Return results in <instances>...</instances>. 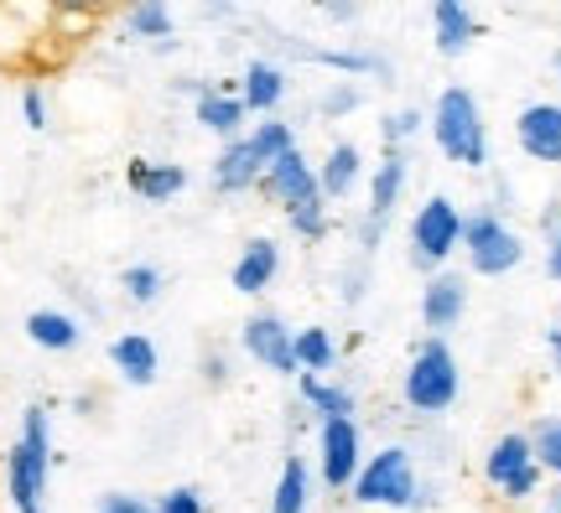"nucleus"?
<instances>
[{
  "label": "nucleus",
  "mask_w": 561,
  "mask_h": 513,
  "mask_svg": "<svg viewBox=\"0 0 561 513\" xmlns=\"http://www.w3.org/2000/svg\"><path fill=\"white\" fill-rule=\"evenodd\" d=\"M458 389H462L458 358H453V348H447V337L432 333L416 348V358H411V369H405V378H401L405 405H411L416 415H442V410H453Z\"/></svg>",
  "instance_id": "1"
},
{
  "label": "nucleus",
  "mask_w": 561,
  "mask_h": 513,
  "mask_svg": "<svg viewBox=\"0 0 561 513\" xmlns=\"http://www.w3.org/2000/svg\"><path fill=\"white\" fill-rule=\"evenodd\" d=\"M47 467H53L47 410H42V405H32V410H26V420H21V441L11 446V462H5V482H11V503H16V513H42Z\"/></svg>",
  "instance_id": "2"
},
{
  "label": "nucleus",
  "mask_w": 561,
  "mask_h": 513,
  "mask_svg": "<svg viewBox=\"0 0 561 513\" xmlns=\"http://www.w3.org/2000/svg\"><path fill=\"white\" fill-rule=\"evenodd\" d=\"M432 136H437L442 156L458 166H483L489 161V130H483L479 100L468 89H442L437 109H432Z\"/></svg>",
  "instance_id": "3"
},
{
  "label": "nucleus",
  "mask_w": 561,
  "mask_h": 513,
  "mask_svg": "<svg viewBox=\"0 0 561 513\" xmlns=\"http://www.w3.org/2000/svg\"><path fill=\"white\" fill-rule=\"evenodd\" d=\"M348 488H354V498H359L364 509H396V513L411 509L421 493L405 446H380V452L359 467V477H354Z\"/></svg>",
  "instance_id": "4"
},
{
  "label": "nucleus",
  "mask_w": 561,
  "mask_h": 513,
  "mask_svg": "<svg viewBox=\"0 0 561 513\" xmlns=\"http://www.w3.org/2000/svg\"><path fill=\"white\" fill-rule=\"evenodd\" d=\"M462 244V213L453 198H426L411 218V259L421 270H442L447 255Z\"/></svg>",
  "instance_id": "5"
},
{
  "label": "nucleus",
  "mask_w": 561,
  "mask_h": 513,
  "mask_svg": "<svg viewBox=\"0 0 561 513\" xmlns=\"http://www.w3.org/2000/svg\"><path fill=\"white\" fill-rule=\"evenodd\" d=\"M462 249H468V265L479 276H510L525 259V244L515 229H504L500 213H473L462 218Z\"/></svg>",
  "instance_id": "6"
},
{
  "label": "nucleus",
  "mask_w": 561,
  "mask_h": 513,
  "mask_svg": "<svg viewBox=\"0 0 561 513\" xmlns=\"http://www.w3.org/2000/svg\"><path fill=\"white\" fill-rule=\"evenodd\" d=\"M483 477L500 488L504 498H530L536 488H541V462H536V452H530V435L525 431H510L494 441V452L483 456Z\"/></svg>",
  "instance_id": "7"
},
{
  "label": "nucleus",
  "mask_w": 561,
  "mask_h": 513,
  "mask_svg": "<svg viewBox=\"0 0 561 513\" xmlns=\"http://www.w3.org/2000/svg\"><path fill=\"white\" fill-rule=\"evenodd\" d=\"M318 467L328 488H348L364 467V431L354 415H328L318 431Z\"/></svg>",
  "instance_id": "8"
},
{
  "label": "nucleus",
  "mask_w": 561,
  "mask_h": 513,
  "mask_svg": "<svg viewBox=\"0 0 561 513\" xmlns=\"http://www.w3.org/2000/svg\"><path fill=\"white\" fill-rule=\"evenodd\" d=\"M401 193H405V151L401 145H385L380 166H375V182H369V218H364V234H359L369 255L380 249V234H385V223H390V213H396Z\"/></svg>",
  "instance_id": "9"
},
{
  "label": "nucleus",
  "mask_w": 561,
  "mask_h": 513,
  "mask_svg": "<svg viewBox=\"0 0 561 513\" xmlns=\"http://www.w3.org/2000/svg\"><path fill=\"white\" fill-rule=\"evenodd\" d=\"M240 337H244V353L255 358L261 369H271V374H301L297 353H291V327L276 312H255L244 322Z\"/></svg>",
  "instance_id": "10"
},
{
  "label": "nucleus",
  "mask_w": 561,
  "mask_h": 513,
  "mask_svg": "<svg viewBox=\"0 0 561 513\" xmlns=\"http://www.w3.org/2000/svg\"><path fill=\"white\" fill-rule=\"evenodd\" d=\"M261 193L271 202H280V213H286V208H297L301 198H312L322 187H318V172L307 166V156L291 145V151H280V156L261 172Z\"/></svg>",
  "instance_id": "11"
},
{
  "label": "nucleus",
  "mask_w": 561,
  "mask_h": 513,
  "mask_svg": "<svg viewBox=\"0 0 561 513\" xmlns=\"http://www.w3.org/2000/svg\"><path fill=\"white\" fill-rule=\"evenodd\" d=\"M515 140L530 161L561 166V104H525L515 119Z\"/></svg>",
  "instance_id": "12"
},
{
  "label": "nucleus",
  "mask_w": 561,
  "mask_h": 513,
  "mask_svg": "<svg viewBox=\"0 0 561 513\" xmlns=\"http://www.w3.org/2000/svg\"><path fill=\"white\" fill-rule=\"evenodd\" d=\"M462 312H468V285H462V276L432 270L426 291H421V322H426L432 333H447V327L462 322Z\"/></svg>",
  "instance_id": "13"
},
{
  "label": "nucleus",
  "mask_w": 561,
  "mask_h": 513,
  "mask_svg": "<svg viewBox=\"0 0 561 513\" xmlns=\"http://www.w3.org/2000/svg\"><path fill=\"white\" fill-rule=\"evenodd\" d=\"M261 172H265V161L255 151V140L234 136V140H224L219 161H214V187L219 193H250V187H261Z\"/></svg>",
  "instance_id": "14"
},
{
  "label": "nucleus",
  "mask_w": 561,
  "mask_h": 513,
  "mask_svg": "<svg viewBox=\"0 0 561 513\" xmlns=\"http://www.w3.org/2000/svg\"><path fill=\"white\" fill-rule=\"evenodd\" d=\"M432 32H437V53L442 58H462L473 37H479V21L462 0H432Z\"/></svg>",
  "instance_id": "15"
},
{
  "label": "nucleus",
  "mask_w": 561,
  "mask_h": 513,
  "mask_svg": "<svg viewBox=\"0 0 561 513\" xmlns=\"http://www.w3.org/2000/svg\"><path fill=\"white\" fill-rule=\"evenodd\" d=\"M280 276V249L276 238H250L240 249V259H234V291H244V296H261L265 285H276Z\"/></svg>",
  "instance_id": "16"
},
{
  "label": "nucleus",
  "mask_w": 561,
  "mask_h": 513,
  "mask_svg": "<svg viewBox=\"0 0 561 513\" xmlns=\"http://www.w3.org/2000/svg\"><path fill=\"white\" fill-rule=\"evenodd\" d=\"M125 182H130V193L146 202H172L187 187V172L182 166H172V161H130L125 166Z\"/></svg>",
  "instance_id": "17"
},
{
  "label": "nucleus",
  "mask_w": 561,
  "mask_h": 513,
  "mask_svg": "<svg viewBox=\"0 0 561 513\" xmlns=\"http://www.w3.org/2000/svg\"><path fill=\"white\" fill-rule=\"evenodd\" d=\"M240 100H244V109H255V115H276V104L286 100V68L255 58L250 68H244Z\"/></svg>",
  "instance_id": "18"
},
{
  "label": "nucleus",
  "mask_w": 561,
  "mask_h": 513,
  "mask_svg": "<svg viewBox=\"0 0 561 513\" xmlns=\"http://www.w3.org/2000/svg\"><path fill=\"white\" fill-rule=\"evenodd\" d=\"M110 358H115V369L125 374V384H136V389L157 384V342H151L146 333H125V337H115Z\"/></svg>",
  "instance_id": "19"
},
{
  "label": "nucleus",
  "mask_w": 561,
  "mask_h": 513,
  "mask_svg": "<svg viewBox=\"0 0 561 513\" xmlns=\"http://www.w3.org/2000/svg\"><path fill=\"white\" fill-rule=\"evenodd\" d=\"M318 187H322V198H348L359 187V145L339 140L328 151V161L318 166Z\"/></svg>",
  "instance_id": "20"
},
{
  "label": "nucleus",
  "mask_w": 561,
  "mask_h": 513,
  "mask_svg": "<svg viewBox=\"0 0 561 513\" xmlns=\"http://www.w3.org/2000/svg\"><path fill=\"white\" fill-rule=\"evenodd\" d=\"M26 337L47 348V353H68V348H79V322L68 312H32L26 316Z\"/></svg>",
  "instance_id": "21"
},
{
  "label": "nucleus",
  "mask_w": 561,
  "mask_h": 513,
  "mask_svg": "<svg viewBox=\"0 0 561 513\" xmlns=\"http://www.w3.org/2000/svg\"><path fill=\"white\" fill-rule=\"evenodd\" d=\"M244 115H250V109H244L240 94H203L198 100V125L203 130H214V136H224V140L240 136Z\"/></svg>",
  "instance_id": "22"
},
{
  "label": "nucleus",
  "mask_w": 561,
  "mask_h": 513,
  "mask_svg": "<svg viewBox=\"0 0 561 513\" xmlns=\"http://www.w3.org/2000/svg\"><path fill=\"white\" fill-rule=\"evenodd\" d=\"M297 389H301V399H307V405L322 415V420H328V415H354V410H359L354 389H343V384H328L322 374H297Z\"/></svg>",
  "instance_id": "23"
},
{
  "label": "nucleus",
  "mask_w": 561,
  "mask_h": 513,
  "mask_svg": "<svg viewBox=\"0 0 561 513\" xmlns=\"http://www.w3.org/2000/svg\"><path fill=\"white\" fill-rule=\"evenodd\" d=\"M307 498H312V477H307V462H301V456H286L276 493H271V513H307Z\"/></svg>",
  "instance_id": "24"
},
{
  "label": "nucleus",
  "mask_w": 561,
  "mask_h": 513,
  "mask_svg": "<svg viewBox=\"0 0 561 513\" xmlns=\"http://www.w3.org/2000/svg\"><path fill=\"white\" fill-rule=\"evenodd\" d=\"M291 353H297L301 374H322V369H333L339 348H333L328 327H301V333H291Z\"/></svg>",
  "instance_id": "25"
},
{
  "label": "nucleus",
  "mask_w": 561,
  "mask_h": 513,
  "mask_svg": "<svg viewBox=\"0 0 561 513\" xmlns=\"http://www.w3.org/2000/svg\"><path fill=\"white\" fill-rule=\"evenodd\" d=\"M297 58L307 62H328V68H339V73H375V79H390V62L385 58H369V53H328V47H297Z\"/></svg>",
  "instance_id": "26"
},
{
  "label": "nucleus",
  "mask_w": 561,
  "mask_h": 513,
  "mask_svg": "<svg viewBox=\"0 0 561 513\" xmlns=\"http://www.w3.org/2000/svg\"><path fill=\"white\" fill-rule=\"evenodd\" d=\"M130 32L146 42H161V37H172V11H167V0H136L130 5Z\"/></svg>",
  "instance_id": "27"
},
{
  "label": "nucleus",
  "mask_w": 561,
  "mask_h": 513,
  "mask_svg": "<svg viewBox=\"0 0 561 513\" xmlns=\"http://www.w3.org/2000/svg\"><path fill=\"white\" fill-rule=\"evenodd\" d=\"M286 223H291V229H297L307 244H318V238L328 234V198H322V193L301 198L297 208H286Z\"/></svg>",
  "instance_id": "28"
},
{
  "label": "nucleus",
  "mask_w": 561,
  "mask_h": 513,
  "mask_svg": "<svg viewBox=\"0 0 561 513\" xmlns=\"http://www.w3.org/2000/svg\"><path fill=\"white\" fill-rule=\"evenodd\" d=\"M530 452L541 462V473L561 477V415H551V420H541V425L530 431Z\"/></svg>",
  "instance_id": "29"
},
{
  "label": "nucleus",
  "mask_w": 561,
  "mask_h": 513,
  "mask_svg": "<svg viewBox=\"0 0 561 513\" xmlns=\"http://www.w3.org/2000/svg\"><path fill=\"white\" fill-rule=\"evenodd\" d=\"M255 151H261V161L265 166H271V161L280 156V151H291V145H297V130H291V125H286V119H261V125H255Z\"/></svg>",
  "instance_id": "30"
},
{
  "label": "nucleus",
  "mask_w": 561,
  "mask_h": 513,
  "mask_svg": "<svg viewBox=\"0 0 561 513\" xmlns=\"http://www.w3.org/2000/svg\"><path fill=\"white\" fill-rule=\"evenodd\" d=\"M121 285H125V296L136 301V306H151V301L161 296V270L157 265H130L121 276Z\"/></svg>",
  "instance_id": "31"
},
{
  "label": "nucleus",
  "mask_w": 561,
  "mask_h": 513,
  "mask_svg": "<svg viewBox=\"0 0 561 513\" xmlns=\"http://www.w3.org/2000/svg\"><path fill=\"white\" fill-rule=\"evenodd\" d=\"M348 109H359V83H333V89L322 94V115L339 119V115H348Z\"/></svg>",
  "instance_id": "32"
},
{
  "label": "nucleus",
  "mask_w": 561,
  "mask_h": 513,
  "mask_svg": "<svg viewBox=\"0 0 561 513\" xmlns=\"http://www.w3.org/2000/svg\"><path fill=\"white\" fill-rule=\"evenodd\" d=\"M416 130H421V115H416V109H401V115H385V125H380L385 145H396V140H405V136H416Z\"/></svg>",
  "instance_id": "33"
},
{
  "label": "nucleus",
  "mask_w": 561,
  "mask_h": 513,
  "mask_svg": "<svg viewBox=\"0 0 561 513\" xmlns=\"http://www.w3.org/2000/svg\"><path fill=\"white\" fill-rule=\"evenodd\" d=\"M157 513H203L198 488H172V493L161 498V509H157Z\"/></svg>",
  "instance_id": "34"
},
{
  "label": "nucleus",
  "mask_w": 561,
  "mask_h": 513,
  "mask_svg": "<svg viewBox=\"0 0 561 513\" xmlns=\"http://www.w3.org/2000/svg\"><path fill=\"white\" fill-rule=\"evenodd\" d=\"M21 115H26L32 130H47V100H42V89H26V94H21Z\"/></svg>",
  "instance_id": "35"
},
{
  "label": "nucleus",
  "mask_w": 561,
  "mask_h": 513,
  "mask_svg": "<svg viewBox=\"0 0 561 513\" xmlns=\"http://www.w3.org/2000/svg\"><path fill=\"white\" fill-rule=\"evenodd\" d=\"M100 513H157V509H146V503H136L130 493H110L100 503Z\"/></svg>",
  "instance_id": "36"
},
{
  "label": "nucleus",
  "mask_w": 561,
  "mask_h": 513,
  "mask_svg": "<svg viewBox=\"0 0 561 513\" xmlns=\"http://www.w3.org/2000/svg\"><path fill=\"white\" fill-rule=\"evenodd\" d=\"M47 5H58V11H73V16H94V11L115 5V0H47Z\"/></svg>",
  "instance_id": "37"
},
{
  "label": "nucleus",
  "mask_w": 561,
  "mask_h": 513,
  "mask_svg": "<svg viewBox=\"0 0 561 513\" xmlns=\"http://www.w3.org/2000/svg\"><path fill=\"white\" fill-rule=\"evenodd\" d=\"M318 5L333 21H354V16H359V0H318Z\"/></svg>",
  "instance_id": "38"
},
{
  "label": "nucleus",
  "mask_w": 561,
  "mask_h": 513,
  "mask_svg": "<svg viewBox=\"0 0 561 513\" xmlns=\"http://www.w3.org/2000/svg\"><path fill=\"white\" fill-rule=\"evenodd\" d=\"M546 270H551V280H561V229H557V238H551V255H546Z\"/></svg>",
  "instance_id": "39"
},
{
  "label": "nucleus",
  "mask_w": 561,
  "mask_h": 513,
  "mask_svg": "<svg viewBox=\"0 0 561 513\" xmlns=\"http://www.w3.org/2000/svg\"><path fill=\"white\" fill-rule=\"evenodd\" d=\"M546 348H551V358H557V369H561V327H551V333H546Z\"/></svg>",
  "instance_id": "40"
},
{
  "label": "nucleus",
  "mask_w": 561,
  "mask_h": 513,
  "mask_svg": "<svg viewBox=\"0 0 561 513\" xmlns=\"http://www.w3.org/2000/svg\"><path fill=\"white\" fill-rule=\"evenodd\" d=\"M541 513H561V488H557V493H546V503H541Z\"/></svg>",
  "instance_id": "41"
},
{
  "label": "nucleus",
  "mask_w": 561,
  "mask_h": 513,
  "mask_svg": "<svg viewBox=\"0 0 561 513\" xmlns=\"http://www.w3.org/2000/svg\"><path fill=\"white\" fill-rule=\"evenodd\" d=\"M557 68H561V53H557Z\"/></svg>",
  "instance_id": "42"
}]
</instances>
